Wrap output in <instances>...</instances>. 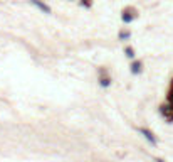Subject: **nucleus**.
Returning a JSON list of instances; mask_svg holds the SVG:
<instances>
[{"instance_id":"5","label":"nucleus","mask_w":173,"mask_h":162,"mask_svg":"<svg viewBox=\"0 0 173 162\" xmlns=\"http://www.w3.org/2000/svg\"><path fill=\"white\" fill-rule=\"evenodd\" d=\"M124 56H126V58H130V59H135L136 52H135V49H133L131 46H126V47H124Z\"/></svg>"},{"instance_id":"4","label":"nucleus","mask_w":173,"mask_h":162,"mask_svg":"<svg viewBox=\"0 0 173 162\" xmlns=\"http://www.w3.org/2000/svg\"><path fill=\"white\" fill-rule=\"evenodd\" d=\"M130 71H131V74H141L143 73V61H136V59H133V63H131V66H130Z\"/></svg>"},{"instance_id":"8","label":"nucleus","mask_w":173,"mask_h":162,"mask_svg":"<svg viewBox=\"0 0 173 162\" xmlns=\"http://www.w3.org/2000/svg\"><path fill=\"white\" fill-rule=\"evenodd\" d=\"M155 162H165V160H163V159H160V157H156V159H155Z\"/></svg>"},{"instance_id":"3","label":"nucleus","mask_w":173,"mask_h":162,"mask_svg":"<svg viewBox=\"0 0 173 162\" xmlns=\"http://www.w3.org/2000/svg\"><path fill=\"white\" fill-rule=\"evenodd\" d=\"M160 113L163 118H166L168 122H173V105L172 103H163V105H160Z\"/></svg>"},{"instance_id":"7","label":"nucleus","mask_w":173,"mask_h":162,"mask_svg":"<svg viewBox=\"0 0 173 162\" xmlns=\"http://www.w3.org/2000/svg\"><path fill=\"white\" fill-rule=\"evenodd\" d=\"M119 39L124 41V39H130V32H119Z\"/></svg>"},{"instance_id":"1","label":"nucleus","mask_w":173,"mask_h":162,"mask_svg":"<svg viewBox=\"0 0 173 162\" xmlns=\"http://www.w3.org/2000/svg\"><path fill=\"white\" fill-rule=\"evenodd\" d=\"M97 83H99V86L101 88H109L111 85H113V78H111V74L108 73V69L106 68H97Z\"/></svg>"},{"instance_id":"6","label":"nucleus","mask_w":173,"mask_h":162,"mask_svg":"<svg viewBox=\"0 0 173 162\" xmlns=\"http://www.w3.org/2000/svg\"><path fill=\"white\" fill-rule=\"evenodd\" d=\"M34 4L37 5V7H39L40 10H44L46 14H49V12H51V9H49V7H47L46 4H42V2H39V0H34Z\"/></svg>"},{"instance_id":"2","label":"nucleus","mask_w":173,"mask_h":162,"mask_svg":"<svg viewBox=\"0 0 173 162\" xmlns=\"http://www.w3.org/2000/svg\"><path fill=\"white\" fill-rule=\"evenodd\" d=\"M138 130V133H141V135L146 139L150 144H151V147H158V139H156V135L150 130V128H146V127H138L136 128Z\"/></svg>"}]
</instances>
